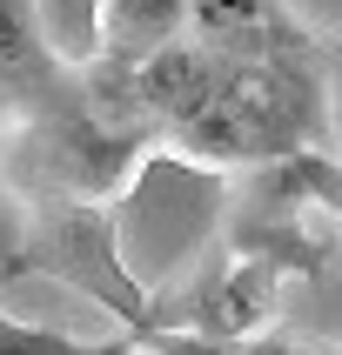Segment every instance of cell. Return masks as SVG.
<instances>
[{"label": "cell", "mask_w": 342, "mask_h": 355, "mask_svg": "<svg viewBox=\"0 0 342 355\" xmlns=\"http://www.w3.org/2000/svg\"><path fill=\"white\" fill-rule=\"evenodd\" d=\"M336 355H342V342H336Z\"/></svg>", "instance_id": "cell-7"}, {"label": "cell", "mask_w": 342, "mask_h": 355, "mask_svg": "<svg viewBox=\"0 0 342 355\" xmlns=\"http://www.w3.org/2000/svg\"><path fill=\"white\" fill-rule=\"evenodd\" d=\"M101 342L60 336V329H40V322H14L0 315V355H94Z\"/></svg>", "instance_id": "cell-4"}, {"label": "cell", "mask_w": 342, "mask_h": 355, "mask_svg": "<svg viewBox=\"0 0 342 355\" xmlns=\"http://www.w3.org/2000/svg\"><path fill=\"white\" fill-rule=\"evenodd\" d=\"M275 288H282L275 268H262V261H248V255L215 241L181 288L155 295L148 336H195V342H215V349L248 342L262 329H275Z\"/></svg>", "instance_id": "cell-2"}, {"label": "cell", "mask_w": 342, "mask_h": 355, "mask_svg": "<svg viewBox=\"0 0 342 355\" xmlns=\"http://www.w3.org/2000/svg\"><path fill=\"white\" fill-rule=\"evenodd\" d=\"M121 349H128V336H114V342H101L94 355H121Z\"/></svg>", "instance_id": "cell-6"}, {"label": "cell", "mask_w": 342, "mask_h": 355, "mask_svg": "<svg viewBox=\"0 0 342 355\" xmlns=\"http://www.w3.org/2000/svg\"><path fill=\"white\" fill-rule=\"evenodd\" d=\"M121 355H228L215 342H195V336H128Z\"/></svg>", "instance_id": "cell-5"}, {"label": "cell", "mask_w": 342, "mask_h": 355, "mask_svg": "<svg viewBox=\"0 0 342 355\" xmlns=\"http://www.w3.org/2000/svg\"><path fill=\"white\" fill-rule=\"evenodd\" d=\"M195 27V0H94V60L114 67H148L168 47H181Z\"/></svg>", "instance_id": "cell-3"}, {"label": "cell", "mask_w": 342, "mask_h": 355, "mask_svg": "<svg viewBox=\"0 0 342 355\" xmlns=\"http://www.w3.org/2000/svg\"><path fill=\"white\" fill-rule=\"evenodd\" d=\"M14 275H47L60 288H74L121 336H148V322H155V295L121 261L114 208H94V201H67V195L20 201V228L0 248V282Z\"/></svg>", "instance_id": "cell-1"}]
</instances>
